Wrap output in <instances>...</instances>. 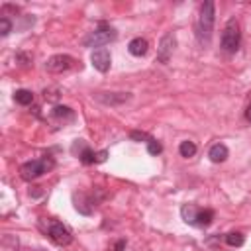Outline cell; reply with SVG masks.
Returning a JSON list of instances; mask_svg holds the SVG:
<instances>
[{
	"instance_id": "cell-15",
	"label": "cell",
	"mask_w": 251,
	"mask_h": 251,
	"mask_svg": "<svg viewBox=\"0 0 251 251\" xmlns=\"http://www.w3.org/2000/svg\"><path fill=\"white\" fill-rule=\"evenodd\" d=\"M214 222V210L206 208V210H198V216H196V227H208L210 224Z\"/></svg>"
},
{
	"instance_id": "cell-23",
	"label": "cell",
	"mask_w": 251,
	"mask_h": 251,
	"mask_svg": "<svg viewBox=\"0 0 251 251\" xmlns=\"http://www.w3.org/2000/svg\"><path fill=\"white\" fill-rule=\"evenodd\" d=\"M57 92H59L57 88H49V90L45 88V92H43V94H45V100H49V102H55V100L59 98V94H57Z\"/></svg>"
},
{
	"instance_id": "cell-25",
	"label": "cell",
	"mask_w": 251,
	"mask_h": 251,
	"mask_svg": "<svg viewBox=\"0 0 251 251\" xmlns=\"http://www.w3.org/2000/svg\"><path fill=\"white\" fill-rule=\"evenodd\" d=\"M114 251H126V239H118Z\"/></svg>"
},
{
	"instance_id": "cell-18",
	"label": "cell",
	"mask_w": 251,
	"mask_h": 251,
	"mask_svg": "<svg viewBox=\"0 0 251 251\" xmlns=\"http://www.w3.org/2000/svg\"><path fill=\"white\" fill-rule=\"evenodd\" d=\"M178 153L182 155V157H192L194 153H196V145H194V141H188V139H184V141H180V145H178Z\"/></svg>"
},
{
	"instance_id": "cell-11",
	"label": "cell",
	"mask_w": 251,
	"mask_h": 251,
	"mask_svg": "<svg viewBox=\"0 0 251 251\" xmlns=\"http://www.w3.org/2000/svg\"><path fill=\"white\" fill-rule=\"evenodd\" d=\"M147 47H149V43H147V39H143V37H133V39L127 43V51H129L133 57H143V55L147 53Z\"/></svg>"
},
{
	"instance_id": "cell-9",
	"label": "cell",
	"mask_w": 251,
	"mask_h": 251,
	"mask_svg": "<svg viewBox=\"0 0 251 251\" xmlns=\"http://www.w3.org/2000/svg\"><path fill=\"white\" fill-rule=\"evenodd\" d=\"M73 200H75V208H76V212H80V214H84V216H90L92 214V210H94V200H92V196H88L86 192H75L73 194Z\"/></svg>"
},
{
	"instance_id": "cell-4",
	"label": "cell",
	"mask_w": 251,
	"mask_h": 251,
	"mask_svg": "<svg viewBox=\"0 0 251 251\" xmlns=\"http://www.w3.org/2000/svg\"><path fill=\"white\" fill-rule=\"evenodd\" d=\"M53 167H55V161H53L49 155H43V157H39V159H31V161L24 163V165L20 167V176H22L24 180H35V178H39L41 175L49 173Z\"/></svg>"
},
{
	"instance_id": "cell-8",
	"label": "cell",
	"mask_w": 251,
	"mask_h": 251,
	"mask_svg": "<svg viewBox=\"0 0 251 251\" xmlns=\"http://www.w3.org/2000/svg\"><path fill=\"white\" fill-rule=\"evenodd\" d=\"M90 63H92V67H94L96 71L106 73V71L110 69V65H112V55H110V51H108L106 47L94 49V51L90 53Z\"/></svg>"
},
{
	"instance_id": "cell-6",
	"label": "cell",
	"mask_w": 251,
	"mask_h": 251,
	"mask_svg": "<svg viewBox=\"0 0 251 251\" xmlns=\"http://www.w3.org/2000/svg\"><path fill=\"white\" fill-rule=\"evenodd\" d=\"M175 45H176L175 33H173V31H167V33L161 37V41H159V47H157V61L163 63V65H167V63L171 61V57H173Z\"/></svg>"
},
{
	"instance_id": "cell-7",
	"label": "cell",
	"mask_w": 251,
	"mask_h": 251,
	"mask_svg": "<svg viewBox=\"0 0 251 251\" xmlns=\"http://www.w3.org/2000/svg\"><path fill=\"white\" fill-rule=\"evenodd\" d=\"M73 65H75V59H73L71 55L59 53V55H53V57L47 59L45 69H47L49 73H63V71H69Z\"/></svg>"
},
{
	"instance_id": "cell-20",
	"label": "cell",
	"mask_w": 251,
	"mask_h": 251,
	"mask_svg": "<svg viewBox=\"0 0 251 251\" xmlns=\"http://www.w3.org/2000/svg\"><path fill=\"white\" fill-rule=\"evenodd\" d=\"M147 151H149L151 155H159V153L163 151V145H161V143H159L155 137H151V139L147 141Z\"/></svg>"
},
{
	"instance_id": "cell-19",
	"label": "cell",
	"mask_w": 251,
	"mask_h": 251,
	"mask_svg": "<svg viewBox=\"0 0 251 251\" xmlns=\"http://www.w3.org/2000/svg\"><path fill=\"white\" fill-rule=\"evenodd\" d=\"M78 159L82 165H94L96 163V153L90 149V147H84L80 153H78Z\"/></svg>"
},
{
	"instance_id": "cell-21",
	"label": "cell",
	"mask_w": 251,
	"mask_h": 251,
	"mask_svg": "<svg viewBox=\"0 0 251 251\" xmlns=\"http://www.w3.org/2000/svg\"><path fill=\"white\" fill-rule=\"evenodd\" d=\"M10 31H12V22H10L6 16H2V18H0V35L6 37Z\"/></svg>"
},
{
	"instance_id": "cell-1",
	"label": "cell",
	"mask_w": 251,
	"mask_h": 251,
	"mask_svg": "<svg viewBox=\"0 0 251 251\" xmlns=\"http://www.w3.org/2000/svg\"><path fill=\"white\" fill-rule=\"evenodd\" d=\"M214 22H216V4L212 0H206L202 2L200 14L196 20V39L200 45H208L212 41Z\"/></svg>"
},
{
	"instance_id": "cell-14",
	"label": "cell",
	"mask_w": 251,
	"mask_h": 251,
	"mask_svg": "<svg viewBox=\"0 0 251 251\" xmlns=\"http://www.w3.org/2000/svg\"><path fill=\"white\" fill-rule=\"evenodd\" d=\"M51 114H53V118L63 120V124L75 120V112H73V108H69V106H55Z\"/></svg>"
},
{
	"instance_id": "cell-17",
	"label": "cell",
	"mask_w": 251,
	"mask_h": 251,
	"mask_svg": "<svg viewBox=\"0 0 251 251\" xmlns=\"http://www.w3.org/2000/svg\"><path fill=\"white\" fill-rule=\"evenodd\" d=\"M226 243L229 247H241L245 243V237L239 231H229V233H226Z\"/></svg>"
},
{
	"instance_id": "cell-22",
	"label": "cell",
	"mask_w": 251,
	"mask_h": 251,
	"mask_svg": "<svg viewBox=\"0 0 251 251\" xmlns=\"http://www.w3.org/2000/svg\"><path fill=\"white\" fill-rule=\"evenodd\" d=\"M129 137H131L133 141H145V143L151 139V135H147L145 131H137V129H133V131L129 133Z\"/></svg>"
},
{
	"instance_id": "cell-24",
	"label": "cell",
	"mask_w": 251,
	"mask_h": 251,
	"mask_svg": "<svg viewBox=\"0 0 251 251\" xmlns=\"http://www.w3.org/2000/svg\"><path fill=\"white\" fill-rule=\"evenodd\" d=\"M106 157H108V151H106V149H104V151H98V153H96V163H104Z\"/></svg>"
},
{
	"instance_id": "cell-2",
	"label": "cell",
	"mask_w": 251,
	"mask_h": 251,
	"mask_svg": "<svg viewBox=\"0 0 251 251\" xmlns=\"http://www.w3.org/2000/svg\"><path fill=\"white\" fill-rule=\"evenodd\" d=\"M39 229H41L55 245H59V247H67V245H71V241H73V233L69 231V227L63 226L61 222L53 220V218L41 220V222H39Z\"/></svg>"
},
{
	"instance_id": "cell-16",
	"label": "cell",
	"mask_w": 251,
	"mask_h": 251,
	"mask_svg": "<svg viewBox=\"0 0 251 251\" xmlns=\"http://www.w3.org/2000/svg\"><path fill=\"white\" fill-rule=\"evenodd\" d=\"M14 100L20 104V106H29L33 102V92L27 90V88H20L14 92Z\"/></svg>"
},
{
	"instance_id": "cell-26",
	"label": "cell",
	"mask_w": 251,
	"mask_h": 251,
	"mask_svg": "<svg viewBox=\"0 0 251 251\" xmlns=\"http://www.w3.org/2000/svg\"><path fill=\"white\" fill-rule=\"evenodd\" d=\"M245 118H247V122H251V104H249L247 110H245Z\"/></svg>"
},
{
	"instance_id": "cell-3",
	"label": "cell",
	"mask_w": 251,
	"mask_h": 251,
	"mask_svg": "<svg viewBox=\"0 0 251 251\" xmlns=\"http://www.w3.org/2000/svg\"><path fill=\"white\" fill-rule=\"evenodd\" d=\"M222 51L227 53V55H233L239 45H241V27H239V22L235 18H229L224 25V31H222Z\"/></svg>"
},
{
	"instance_id": "cell-13",
	"label": "cell",
	"mask_w": 251,
	"mask_h": 251,
	"mask_svg": "<svg viewBox=\"0 0 251 251\" xmlns=\"http://www.w3.org/2000/svg\"><path fill=\"white\" fill-rule=\"evenodd\" d=\"M198 210H200V208H196L194 204H182V206H180V216H182V220H184L188 226H194V224H196Z\"/></svg>"
},
{
	"instance_id": "cell-5",
	"label": "cell",
	"mask_w": 251,
	"mask_h": 251,
	"mask_svg": "<svg viewBox=\"0 0 251 251\" xmlns=\"http://www.w3.org/2000/svg\"><path fill=\"white\" fill-rule=\"evenodd\" d=\"M118 37V31L108 24V22H98V25L94 27V31H90L84 39V45L86 47H102L110 41H114Z\"/></svg>"
},
{
	"instance_id": "cell-10",
	"label": "cell",
	"mask_w": 251,
	"mask_h": 251,
	"mask_svg": "<svg viewBox=\"0 0 251 251\" xmlns=\"http://www.w3.org/2000/svg\"><path fill=\"white\" fill-rule=\"evenodd\" d=\"M131 98L129 92H96V100L110 104V106H120Z\"/></svg>"
},
{
	"instance_id": "cell-12",
	"label": "cell",
	"mask_w": 251,
	"mask_h": 251,
	"mask_svg": "<svg viewBox=\"0 0 251 251\" xmlns=\"http://www.w3.org/2000/svg\"><path fill=\"white\" fill-rule=\"evenodd\" d=\"M227 155H229V151H227V147L224 143H214L210 147V151H208V157H210L212 163H224L227 159Z\"/></svg>"
}]
</instances>
